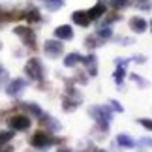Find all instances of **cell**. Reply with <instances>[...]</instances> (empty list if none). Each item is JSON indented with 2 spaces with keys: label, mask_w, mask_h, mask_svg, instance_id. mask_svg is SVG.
Returning <instances> with one entry per match:
<instances>
[{
  "label": "cell",
  "mask_w": 152,
  "mask_h": 152,
  "mask_svg": "<svg viewBox=\"0 0 152 152\" xmlns=\"http://www.w3.org/2000/svg\"><path fill=\"white\" fill-rule=\"evenodd\" d=\"M81 60H83L81 55H77V53H69V55L64 58V66H66V68H73V66H77Z\"/></svg>",
  "instance_id": "12"
},
{
  "label": "cell",
  "mask_w": 152,
  "mask_h": 152,
  "mask_svg": "<svg viewBox=\"0 0 152 152\" xmlns=\"http://www.w3.org/2000/svg\"><path fill=\"white\" fill-rule=\"evenodd\" d=\"M25 72L28 73V77L34 79V81H39L43 77V69H42V64H39L38 58H30L25 66Z\"/></svg>",
  "instance_id": "2"
},
{
  "label": "cell",
  "mask_w": 152,
  "mask_h": 152,
  "mask_svg": "<svg viewBox=\"0 0 152 152\" xmlns=\"http://www.w3.org/2000/svg\"><path fill=\"white\" fill-rule=\"evenodd\" d=\"M147 26H148V25H147V21H145L143 17H132V19H130V28H132L135 34L145 32V30H147Z\"/></svg>",
  "instance_id": "7"
},
{
  "label": "cell",
  "mask_w": 152,
  "mask_h": 152,
  "mask_svg": "<svg viewBox=\"0 0 152 152\" xmlns=\"http://www.w3.org/2000/svg\"><path fill=\"white\" fill-rule=\"evenodd\" d=\"M85 45H86L88 49H94L96 45H98V43H96V38H94V36H88V38L85 39Z\"/></svg>",
  "instance_id": "23"
},
{
  "label": "cell",
  "mask_w": 152,
  "mask_h": 152,
  "mask_svg": "<svg viewBox=\"0 0 152 152\" xmlns=\"http://www.w3.org/2000/svg\"><path fill=\"white\" fill-rule=\"evenodd\" d=\"M11 137H13V133H11V132H0V147L6 145L8 141H11Z\"/></svg>",
  "instance_id": "21"
},
{
  "label": "cell",
  "mask_w": 152,
  "mask_h": 152,
  "mask_svg": "<svg viewBox=\"0 0 152 152\" xmlns=\"http://www.w3.org/2000/svg\"><path fill=\"white\" fill-rule=\"evenodd\" d=\"M55 36H56L58 39H72V38H73V30H72L68 25H62V26L55 28Z\"/></svg>",
  "instance_id": "9"
},
{
  "label": "cell",
  "mask_w": 152,
  "mask_h": 152,
  "mask_svg": "<svg viewBox=\"0 0 152 152\" xmlns=\"http://www.w3.org/2000/svg\"><path fill=\"white\" fill-rule=\"evenodd\" d=\"M116 143H118L120 147H126V148H132L133 145H135V143H133V139H130L128 135H122V133L116 137Z\"/></svg>",
  "instance_id": "15"
},
{
  "label": "cell",
  "mask_w": 152,
  "mask_h": 152,
  "mask_svg": "<svg viewBox=\"0 0 152 152\" xmlns=\"http://www.w3.org/2000/svg\"><path fill=\"white\" fill-rule=\"evenodd\" d=\"M105 11H107V8H105V4H96L94 8H92L90 11H88V15H90V19H100V17H103L105 15Z\"/></svg>",
  "instance_id": "13"
},
{
  "label": "cell",
  "mask_w": 152,
  "mask_h": 152,
  "mask_svg": "<svg viewBox=\"0 0 152 152\" xmlns=\"http://www.w3.org/2000/svg\"><path fill=\"white\" fill-rule=\"evenodd\" d=\"M130 4V0H111V6L116 10H120V8H126V6Z\"/></svg>",
  "instance_id": "22"
},
{
  "label": "cell",
  "mask_w": 152,
  "mask_h": 152,
  "mask_svg": "<svg viewBox=\"0 0 152 152\" xmlns=\"http://www.w3.org/2000/svg\"><path fill=\"white\" fill-rule=\"evenodd\" d=\"M124 73H126V69L124 68H122V66H118V68H116V72H115V81H116V83H122V81H124Z\"/></svg>",
  "instance_id": "19"
},
{
  "label": "cell",
  "mask_w": 152,
  "mask_h": 152,
  "mask_svg": "<svg viewBox=\"0 0 152 152\" xmlns=\"http://www.w3.org/2000/svg\"><path fill=\"white\" fill-rule=\"evenodd\" d=\"M96 36H98V38H103V39L111 38V28H107V26H103V28H98Z\"/></svg>",
  "instance_id": "20"
},
{
  "label": "cell",
  "mask_w": 152,
  "mask_h": 152,
  "mask_svg": "<svg viewBox=\"0 0 152 152\" xmlns=\"http://www.w3.org/2000/svg\"><path fill=\"white\" fill-rule=\"evenodd\" d=\"M79 102V100H77ZM77 102H73V100H68V98H64V105H62V107H64V111H73L75 107H77Z\"/></svg>",
  "instance_id": "18"
},
{
  "label": "cell",
  "mask_w": 152,
  "mask_h": 152,
  "mask_svg": "<svg viewBox=\"0 0 152 152\" xmlns=\"http://www.w3.org/2000/svg\"><path fill=\"white\" fill-rule=\"evenodd\" d=\"M107 21H120V15H111Z\"/></svg>",
  "instance_id": "26"
},
{
  "label": "cell",
  "mask_w": 152,
  "mask_h": 152,
  "mask_svg": "<svg viewBox=\"0 0 152 152\" xmlns=\"http://www.w3.org/2000/svg\"><path fill=\"white\" fill-rule=\"evenodd\" d=\"M43 4H45V8H47V10L56 11V10H60L62 6H64V0H43Z\"/></svg>",
  "instance_id": "14"
},
{
  "label": "cell",
  "mask_w": 152,
  "mask_h": 152,
  "mask_svg": "<svg viewBox=\"0 0 152 152\" xmlns=\"http://www.w3.org/2000/svg\"><path fill=\"white\" fill-rule=\"evenodd\" d=\"M72 19L75 25H79V26H88L90 25V15H88V11H75V13L72 15Z\"/></svg>",
  "instance_id": "8"
},
{
  "label": "cell",
  "mask_w": 152,
  "mask_h": 152,
  "mask_svg": "<svg viewBox=\"0 0 152 152\" xmlns=\"http://www.w3.org/2000/svg\"><path fill=\"white\" fill-rule=\"evenodd\" d=\"M56 152H72V150H69V148H58Z\"/></svg>",
  "instance_id": "27"
},
{
  "label": "cell",
  "mask_w": 152,
  "mask_h": 152,
  "mask_svg": "<svg viewBox=\"0 0 152 152\" xmlns=\"http://www.w3.org/2000/svg\"><path fill=\"white\" fill-rule=\"evenodd\" d=\"M150 26H152V21H150Z\"/></svg>",
  "instance_id": "29"
},
{
  "label": "cell",
  "mask_w": 152,
  "mask_h": 152,
  "mask_svg": "<svg viewBox=\"0 0 152 152\" xmlns=\"http://www.w3.org/2000/svg\"><path fill=\"white\" fill-rule=\"evenodd\" d=\"M111 105H113V109L116 111V113H122V111H124V109H122V105H120L118 102H115V100L111 102Z\"/></svg>",
  "instance_id": "25"
},
{
  "label": "cell",
  "mask_w": 152,
  "mask_h": 152,
  "mask_svg": "<svg viewBox=\"0 0 152 152\" xmlns=\"http://www.w3.org/2000/svg\"><path fill=\"white\" fill-rule=\"evenodd\" d=\"M25 86H26V83L23 79H15V81H11L10 86H8V94L10 96H17L23 88H25Z\"/></svg>",
  "instance_id": "10"
},
{
  "label": "cell",
  "mask_w": 152,
  "mask_h": 152,
  "mask_svg": "<svg viewBox=\"0 0 152 152\" xmlns=\"http://www.w3.org/2000/svg\"><path fill=\"white\" fill-rule=\"evenodd\" d=\"M81 62L85 64L86 72H88L90 75H96V72H98V69H96V56H94V55H88V56H85Z\"/></svg>",
  "instance_id": "11"
},
{
  "label": "cell",
  "mask_w": 152,
  "mask_h": 152,
  "mask_svg": "<svg viewBox=\"0 0 152 152\" xmlns=\"http://www.w3.org/2000/svg\"><path fill=\"white\" fill-rule=\"evenodd\" d=\"M23 107H25L28 113H32V115H36V116H42V109H39L38 105H34V103H25Z\"/></svg>",
  "instance_id": "16"
},
{
  "label": "cell",
  "mask_w": 152,
  "mask_h": 152,
  "mask_svg": "<svg viewBox=\"0 0 152 152\" xmlns=\"http://www.w3.org/2000/svg\"><path fill=\"white\" fill-rule=\"evenodd\" d=\"M10 128L11 130H17V132H23V130H28L30 128V118L25 115H15L10 118Z\"/></svg>",
  "instance_id": "5"
},
{
  "label": "cell",
  "mask_w": 152,
  "mask_h": 152,
  "mask_svg": "<svg viewBox=\"0 0 152 152\" xmlns=\"http://www.w3.org/2000/svg\"><path fill=\"white\" fill-rule=\"evenodd\" d=\"M88 113L94 116L98 122H102V128H103V130L107 128V122L111 120V111L107 107H90Z\"/></svg>",
  "instance_id": "4"
},
{
  "label": "cell",
  "mask_w": 152,
  "mask_h": 152,
  "mask_svg": "<svg viewBox=\"0 0 152 152\" xmlns=\"http://www.w3.org/2000/svg\"><path fill=\"white\" fill-rule=\"evenodd\" d=\"M13 32L17 34V36L23 38V42H25L30 49H36V36H34V30L28 26H17L13 28Z\"/></svg>",
  "instance_id": "3"
},
{
  "label": "cell",
  "mask_w": 152,
  "mask_h": 152,
  "mask_svg": "<svg viewBox=\"0 0 152 152\" xmlns=\"http://www.w3.org/2000/svg\"><path fill=\"white\" fill-rule=\"evenodd\" d=\"M64 53V45L60 42H55V39H49L45 42V55L51 56V58H56Z\"/></svg>",
  "instance_id": "6"
},
{
  "label": "cell",
  "mask_w": 152,
  "mask_h": 152,
  "mask_svg": "<svg viewBox=\"0 0 152 152\" xmlns=\"http://www.w3.org/2000/svg\"><path fill=\"white\" fill-rule=\"evenodd\" d=\"M143 143H147V145H152V141H150V139H143Z\"/></svg>",
  "instance_id": "28"
},
{
  "label": "cell",
  "mask_w": 152,
  "mask_h": 152,
  "mask_svg": "<svg viewBox=\"0 0 152 152\" xmlns=\"http://www.w3.org/2000/svg\"><path fill=\"white\" fill-rule=\"evenodd\" d=\"M139 124L145 126L147 130H150V132H152V120H150V118H139Z\"/></svg>",
  "instance_id": "24"
},
{
  "label": "cell",
  "mask_w": 152,
  "mask_h": 152,
  "mask_svg": "<svg viewBox=\"0 0 152 152\" xmlns=\"http://www.w3.org/2000/svg\"><path fill=\"white\" fill-rule=\"evenodd\" d=\"M25 17L30 23H38L39 21V11L38 10H30V11H26V13H25Z\"/></svg>",
  "instance_id": "17"
},
{
  "label": "cell",
  "mask_w": 152,
  "mask_h": 152,
  "mask_svg": "<svg viewBox=\"0 0 152 152\" xmlns=\"http://www.w3.org/2000/svg\"><path fill=\"white\" fill-rule=\"evenodd\" d=\"M53 143H55V139H53L49 133H45V132H36L30 137V145H32L34 148H39V150H45Z\"/></svg>",
  "instance_id": "1"
}]
</instances>
